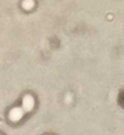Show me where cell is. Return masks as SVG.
I'll return each instance as SVG.
<instances>
[{
	"label": "cell",
	"instance_id": "1",
	"mask_svg": "<svg viewBox=\"0 0 124 135\" xmlns=\"http://www.w3.org/2000/svg\"><path fill=\"white\" fill-rule=\"evenodd\" d=\"M24 113H25L24 109H21V108H13L9 112V119L13 121V122H17V121H20L24 117Z\"/></svg>",
	"mask_w": 124,
	"mask_h": 135
},
{
	"label": "cell",
	"instance_id": "2",
	"mask_svg": "<svg viewBox=\"0 0 124 135\" xmlns=\"http://www.w3.org/2000/svg\"><path fill=\"white\" fill-rule=\"evenodd\" d=\"M33 108H34V98L30 94H26L22 98V109L25 112H30Z\"/></svg>",
	"mask_w": 124,
	"mask_h": 135
},
{
	"label": "cell",
	"instance_id": "3",
	"mask_svg": "<svg viewBox=\"0 0 124 135\" xmlns=\"http://www.w3.org/2000/svg\"><path fill=\"white\" fill-rule=\"evenodd\" d=\"M33 0H25V3H24V7L26 8V9H30L32 7H33Z\"/></svg>",
	"mask_w": 124,
	"mask_h": 135
}]
</instances>
